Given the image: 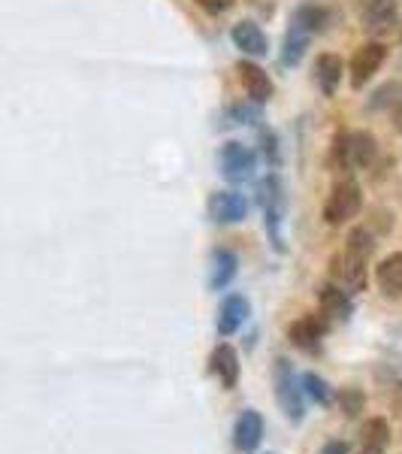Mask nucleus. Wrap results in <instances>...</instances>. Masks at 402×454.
I'll list each match as a JSON object with an SVG mask.
<instances>
[{
	"mask_svg": "<svg viewBox=\"0 0 402 454\" xmlns=\"http://www.w3.org/2000/svg\"><path fill=\"white\" fill-rule=\"evenodd\" d=\"M233 276H236V254L233 252H224V248H218L215 254H212V267H209V285L215 291L228 288L233 282Z\"/></svg>",
	"mask_w": 402,
	"mask_h": 454,
	"instance_id": "obj_17",
	"label": "nucleus"
},
{
	"mask_svg": "<svg viewBox=\"0 0 402 454\" xmlns=\"http://www.w3.org/2000/svg\"><path fill=\"white\" fill-rule=\"evenodd\" d=\"M321 315H324L327 321L336 318V321H345L351 315V300L345 291L333 288V285H327L324 291H321Z\"/></svg>",
	"mask_w": 402,
	"mask_h": 454,
	"instance_id": "obj_19",
	"label": "nucleus"
},
{
	"mask_svg": "<svg viewBox=\"0 0 402 454\" xmlns=\"http://www.w3.org/2000/svg\"><path fill=\"white\" fill-rule=\"evenodd\" d=\"M384 58H387V49L382 43H367V46L357 49L354 58H351V85L354 88L367 85L378 73V67L384 64Z\"/></svg>",
	"mask_w": 402,
	"mask_h": 454,
	"instance_id": "obj_5",
	"label": "nucleus"
},
{
	"mask_svg": "<svg viewBox=\"0 0 402 454\" xmlns=\"http://www.w3.org/2000/svg\"><path fill=\"white\" fill-rule=\"evenodd\" d=\"M372 109H387V106H402V82H387L372 94Z\"/></svg>",
	"mask_w": 402,
	"mask_h": 454,
	"instance_id": "obj_23",
	"label": "nucleus"
},
{
	"mask_svg": "<svg viewBox=\"0 0 402 454\" xmlns=\"http://www.w3.org/2000/svg\"><path fill=\"white\" fill-rule=\"evenodd\" d=\"M336 406L342 409L345 419H360L367 412V394L360 387H339L336 391Z\"/></svg>",
	"mask_w": 402,
	"mask_h": 454,
	"instance_id": "obj_21",
	"label": "nucleus"
},
{
	"mask_svg": "<svg viewBox=\"0 0 402 454\" xmlns=\"http://www.w3.org/2000/svg\"><path fill=\"white\" fill-rule=\"evenodd\" d=\"M263 415L254 412V409H245L243 415L233 424V449L243 451V454H251L258 451V445L263 442Z\"/></svg>",
	"mask_w": 402,
	"mask_h": 454,
	"instance_id": "obj_7",
	"label": "nucleus"
},
{
	"mask_svg": "<svg viewBox=\"0 0 402 454\" xmlns=\"http://www.w3.org/2000/svg\"><path fill=\"white\" fill-rule=\"evenodd\" d=\"M251 167H254V155L245 149L243 143H228L221 149V170H224L228 179H233V182L248 179Z\"/></svg>",
	"mask_w": 402,
	"mask_h": 454,
	"instance_id": "obj_13",
	"label": "nucleus"
},
{
	"mask_svg": "<svg viewBox=\"0 0 402 454\" xmlns=\"http://www.w3.org/2000/svg\"><path fill=\"white\" fill-rule=\"evenodd\" d=\"M378 145L367 130H354V134H339L333 145V167L336 170H360L375 160Z\"/></svg>",
	"mask_w": 402,
	"mask_h": 454,
	"instance_id": "obj_1",
	"label": "nucleus"
},
{
	"mask_svg": "<svg viewBox=\"0 0 402 454\" xmlns=\"http://www.w3.org/2000/svg\"><path fill=\"white\" fill-rule=\"evenodd\" d=\"M393 128H397L399 134H402V106L393 109Z\"/></svg>",
	"mask_w": 402,
	"mask_h": 454,
	"instance_id": "obj_26",
	"label": "nucleus"
},
{
	"mask_svg": "<svg viewBox=\"0 0 402 454\" xmlns=\"http://www.w3.org/2000/svg\"><path fill=\"white\" fill-rule=\"evenodd\" d=\"M375 282H378V291L390 300H399L402 297V252H393L387 258L378 261L375 267Z\"/></svg>",
	"mask_w": 402,
	"mask_h": 454,
	"instance_id": "obj_12",
	"label": "nucleus"
},
{
	"mask_svg": "<svg viewBox=\"0 0 402 454\" xmlns=\"http://www.w3.org/2000/svg\"><path fill=\"white\" fill-rule=\"evenodd\" d=\"M248 315H251V303L243 294L224 297L221 306H218V333L233 336L248 321Z\"/></svg>",
	"mask_w": 402,
	"mask_h": 454,
	"instance_id": "obj_10",
	"label": "nucleus"
},
{
	"mask_svg": "<svg viewBox=\"0 0 402 454\" xmlns=\"http://www.w3.org/2000/svg\"><path fill=\"white\" fill-rule=\"evenodd\" d=\"M275 400H279L282 412L288 415L290 421L299 424L305 419V406H303V387H299V379L294 376V367L290 361L279 357L275 361Z\"/></svg>",
	"mask_w": 402,
	"mask_h": 454,
	"instance_id": "obj_3",
	"label": "nucleus"
},
{
	"mask_svg": "<svg viewBox=\"0 0 402 454\" xmlns=\"http://www.w3.org/2000/svg\"><path fill=\"white\" fill-rule=\"evenodd\" d=\"M239 79H243V85L251 100H267L269 94H273V82H269V76L258 67V64H251V61L239 64Z\"/></svg>",
	"mask_w": 402,
	"mask_h": 454,
	"instance_id": "obj_16",
	"label": "nucleus"
},
{
	"mask_svg": "<svg viewBox=\"0 0 402 454\" xmlns=\"http://www.w3.org/2000/svg\"><path fill=\"white\" fill-rule=\"evenodd\" d=\"M363 209V192L354 179H345L333 188L324 203V222L327 224H345Z\"/></svg>",
	"mask_w": 402,
	"mask_h": 454,
	"instance_id": "obj_4",
	"label": "nucleus"
},
{
	"mask_svg": "<svg viewBox=\"0 0 402 454\" xmlns=\"http://www.w3.org/2000/svg\"><path fill=\"white\" fill-rule=\"evenodd\" d=\"M209 218L215 224H236L248 215V203L236 192H215L209 197Z\"/></svg>",
	"mask_w": 402,
	"mask_h": 454,
	"instance_id": "obj_8",
	"label": "nucleus"
},
{
	"mask_svg": "<svg viewBox=\"0 0 402 454\" xmlns=\"http://www.w3.org/2000/svg\"><path fill=\"white\" fill-rule=\"evenodd\" d=\"M318 454H351V451H348V445H345V442H339V439H330V442L321 445V451H318Z\"/></svg>",
	"mask_w": 402,
	"mask_h": 454,
	"instance_id": "obj_25",
	"label": "nucleus"
},
{
	"mask_svg": "<svg viewBox=\"0 0 402 454\" xmlns=\"http://www.w3.org/2000/svg\"><path fill=\"white\" fill-rule=\"evenodd\" d=\"M299 387H303V397L315 400L318 406H330V403H336L333 387L327 385L324 379L318 376V372H303V379H299Z\"/></svg>",
	"mask_w": 402,
	"mask_h": 454,
	"instance_id": "obj_20",
	"label": "nucleus"
},
{
	"mask_svg": "<svg viewBox=\"0 0 402 454\" xmlns=\"http://www.w3.org/2000/svg\"><path fill=\"white\" fill-rule=\"evenodd\" d=\"M209 372L221 382L224 391H233L239 385V355L233 351V346H228V342L215 346L209 357Z\"/></svg>",
	"mask_w": 402,
	"mask_h": 454,
	"instance_id": "obj_9",
	"label": "nucleus"
},
{
	"mask_svg": "<svg viewBox=\"0 0 402 454\" xmlns=\"http://www.w3.org/2000/svg\"><path fill=\"white\" fill-rule=\"evenodd\" d=\"M390 445V424L382 415L367 419L360 427V439H357V454H384Z\"/></svg>",
	"mask_w": 402,
	"mask_h": 454,
	"instance_id": "obj_11",
	"label": "nucleus"
},
{
	"mask_svg": "<svg viewBox=\"0 0 402 454\" xmlns=\"http://www.w3.org/2000/svg\"><path fill=\"white\" fill-rule=\"evenodd\" d=\"M327 333V318L324 315H303L290 325L288 340L294 342L299 351H321V340Z\"/></svg>",
	"mask_w": 402,
	"mask_h": 454,
	"instance_id": "obj_6",
	"label": "nucleus"
},
{
	"mask_svg": "<svg viewBox=\"0 0 402 454\" xmlns=\"http://www.w3.org/2000/svg\"><path fill=\"white\" fill-rule=\"evenodd\" d=\"M233 4H236V0H197V6H200L203 12H209V16H221Z\"/></svg>",
	"mask_w": 402,
	"mask_h": 454,
	"instance_id": "obj_24",
	"label": "nucleus"
},
{
	"mask_svg": "<svg viewBox=\"0 0 402 454\" xmlns=\"http://www.w3.org/2000/svg\"><path fill=\"white\" fill-rule=\"evenodd\" d=\"M397 0H367L363 4V25L369 31H390L397 25Z\"/></svg>",
	"mask_w": 402,
	"mask_h": 454,
	"instance_id": "obj_14",
	"label": "nucleus"
},
{
	"mask_svg": "<svg viewBox=\"0 0 402 454\" xmlns=\"http://www.w3.org/2000/svg\"><path fill=\"white\" fill-rule=\"evenodd\" d=\"M305 43H309V31H305V27H299L294 21V25H290V31H288V40H284V49H282V61L288 64V67H294L299 58H303Z\"/></svg>",
	"mask_w": 402,
	"mask_h": 454,
	"instance_id": "obj_22",
	"label": "nucleus"
},
{
	"mask_svg": "<svg viewBox=\"0 0 402 454\" xmlns=\"http://www.w3.org/2000/svg\"><path fill=\"white\" fill-rule=\"evenodd\" d=\"M233 43H236L239 49H243L245 55H267V34L260 31L254 21H239L236 27H233Z\"/></svg>",
	"mask_w": 402,
	"mask_h": 454,
	"instance_id": "obj_15",
	"label": "nucleus"
},
{
	"mask_svg": "<svg viewBox=\"0 0 402 454\" xmlns=\"http://www.w3.org/2000/svg\"><path fill=\"white\" fill-rule=\"evenodd\" d=\"M315 79H318V88L330 98V94L339 88V79H342V58L339 55H321L315 61Z\"/></svg>",
	"mask_w": 402,
	"mask_h": 454,
	"instance_id": "obj_18",
	"label": "nucleus"
},
{
	"mask_svg": "<svg viewBox=\"0 0 402 454\" xmlns=\"http://www.w3.org/2000/svg\"><path fill=\"white\" fill-rule=\"evenodd\" d=\"M372 252H375V239H372V233L367 227H354V231L348 233V248H345V279L354 285L357 291L367 285V261L372 258Z\"/></svg>",
	"mask_w": 402,
	"mask_h": 454,
	"instance_id": "obj_2",
	"label": "nucleus"
}]
</instances>
